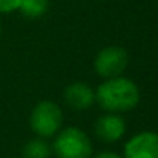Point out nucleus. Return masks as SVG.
I'll return each instance as SVG.
<instances>
[{
	"label": "nucleus",
	"mask_w": 158,
	"mask_h": 158,
	"mask_svg": "<svg viewBox=\"0 0 158 158\" xmlns=\"http://www.w3.org/2000/svg\"><path fill=\"white\" fill-rule=\"evenodd\" d=\"M54 137L51 148L57 158H92L94 155L91 137L77 126L60 129Z\"/></svg>",
	"instance_id": "nucleus-2"
},
{
	"label": "nucleus",
	"mask_w": 158,
	"mask_h": 158,
	"mask_svg": "<svg viewBox=\"0 0 158 158\" xmlns=\"http://www.w3.org/2000/svg\"><path fill=\"white\" fill-rule=\"evenodd\" d=\"M95 2H102V0H95Z\"/></svg>",
	"instance_id": "nucleus-13"
},
{
	"label": "nucleus",
	"mask_w": 158,
	"mask_h": 158,
	"mask_svg": "<svg viewBox=\"0 0 158 158\" xmlns=\"http://www.w3.org/2000/svg\"><path fill=\"white\" fill-rule=\"evenodd\" d=\"M0 34H2V25H0Z\"/></svg>",
	"instance_id": "nucleus-12"
},
{
	"label": "nucleus",
	"mask_w": 158,
	"mask_h": 158,
	"mask_svg": "<svg viewBox=\"0 0 158 158\" xmlns=\"http://www.w3.org/2000/svg\"><path fill=\"white\" fill-rule=\"evenodd\" d=\"M63 100L72 110H88L95 103V91L85 81H72L64 88Z\"/></svg>",
	"instance_id": "nucleus-7"
},
{
	"label": "nucleus",
	"mask_w": 158,
	"mask_h": 158,
	"mask_svg": "<svg viewBox=\"0 0 158 158\" xmlns=\"http://www.w3.org/2000/svg\"><path fill=\"white\" fill-rule=\"evenodd\" d=\"M92 158H123V155H120L118 152H114V151H102V152L92 155Z\"/></svg>",
	"instance_id": "nucleus-11"
},
{
	"label": "nucleus",
	"mask_w": 158,
	"mask_h": 158,
	"mask_svg": "<svg viewBox=\"0 0 158 158\" xmlns=\"http://www.w3.org/2000/svg\"><path fill=\"white\" fill-rule=\"evenodd\" d=\"M123 158H158V134L141 131L132 135L124 143Z\"/></svg>",
	"instance_id": "nucleus-5"
},
{
	"label": "nucleus",
	"mask_w": 158,
	"mask_h": 158,
	"mask_svg": "<svg viewBox=\"0 0 158 158\" xmlns=\"http://www.w3.org/2000/svg\"><path fill=\"white\" fill-rule=\"evenodd\" d=\"M49 9V0H22L19 11L26 19H40Z\"/></svg>",
	"instance_id": "nucleus-9"
},
{
	"label": "nucleus",
	"mask_w": 158,
	"mask_h": 158,
	"mask_svg": "<svg viewBox=\"0 0 158 158\" xmlns=\"http://www.w3.org/2000/svg\"><path fill=\"white\" fill-rule=\"evenodd\" d=\"M63 124V110L52 100H42L32 107L29 115V126L40 138L54 137Z\"/></svg>",
	"instance_id": "nucleus-3"
},
{
	"label": "nucleus",
	"mask_w": 158,
	"mask_h": 158,
	"mask_svg": "<svg viewBox=\"0 0 158 158\" xmlns=\"http://www.w3.org/2000/svg\"><path fill=\"white\" fill-rule=\"evenodd\" d=\"M94 134L103 143H117L126 134V121L121 114L106 112L95 120Z\"/></svg>",
	"instance_id": "nucleus-6"
},
{
	"label": "nucleus",
	"mask_w": 158,
	"mask_h": 158,
	"mask_svg": "<svg viewBox=\"0 0 158 158\" xmlns=\"http://www.w3.org/2000/svg\"><path fill=\"white\" fill-rule=\"evenodd\" d=\"M52 155V148L46 141V138H32L29 140L23 149H22V157L23 158H51Z\"/></svg>",
	"instance_id": "nucleus-8"
},
{
	"label": "nucleus",
	"mask_w": 158,
	"mask_h": 158,
	"mask_svg": "<svg viewBox=\"0 0 158 158\" xmlns=\"http://www.w3.org/2000/svg\"><path fill=\"white\" fill-rule=\"evenodd\" d=\"M22 0H0V14H11L19 11Z\"/></svg>",
	"instance_id": "nucleus-10"
},
{
	"label": "nucleus",
	"mask_w": 158,
	"mask_h": 158,
	"mask_svg": "<svg viewBox=\"0 0 158 158\" xmlns=\"http://www.w3.org/2000/svg\"><path fill=\"white\" fill-rule=\"evenodd\" d=\"M129 66V52L123 46L110 45L100 49L94 58V71L102 78L123 75Z\"/></svg>",
	"instance_id": "nucleus-4"
},
{
	"label": "nucleus",
	"mask_w": 158,
	"mask_h": 158,
	"mask_svg": "<svg viewBox=\"0 0 158 158\" xmlns=\"http://www.w3.org/2000/svg\"><path fill=\"white\" fill-rule=\"evenodd\" d=\"M140 100L141 92L138 85L124 75L106 78L95 89V103L105 112L123 114L134 110Z\"/></svg>",
	"instance_id": "nucleus-1"
}]
</instances>
